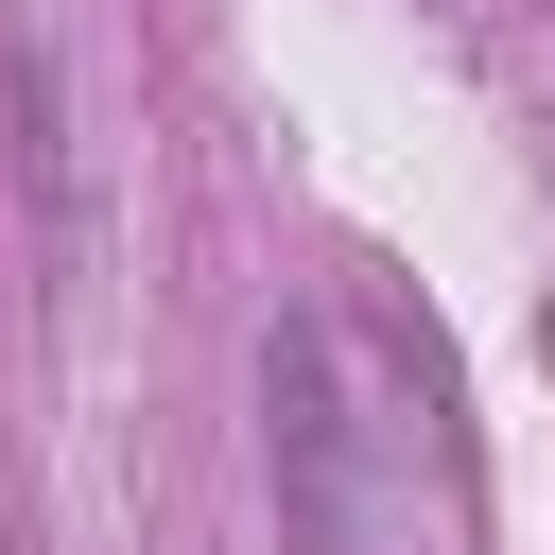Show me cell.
I'll return each instance as SVG.
<instances>
[{
    "label": "cell",
    "instance_id": "obj_1",
    "mask_svg": "<svg viewBox=\"0 0 555 555\" xmlns=\"http://www.w3.org/2000/svg\"><path fill=\"white\" fill-rule=\"evenodd\" d=\"M260 399H278V468H295V538H312V555H347V468H330V347L295 330V347L260 364Z\"/></svg>",
    "mask_w": 555,
    "mask_h": 555
}]
</instances>
